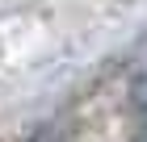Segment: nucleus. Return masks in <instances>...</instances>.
Here are the masks:
<instances>
[{"mask_svg":"<svg viewBox=\"0 0 147 142\" xmlns=\"http://www.w3.org/2000/svg\"><path fill=\"white\" fill-rule=\"evenodd\" d=\"M130 100H135V109H139V117L147 121V67L139 71L135 79H130Z\"/></svg>","mask_w":147,"mask_h":142,"instance_id":"obj_1","label":"nucleus"},{"mask_svg":"<svg viewBox=\"0 0 147 142\" xmlns=\"http://www.w3.org/2000/svg\"><path fill=\"white\" fill-rule=\"evenodd\" d=\"M135 142H147V130H143V134H139V138H135Z\"/></svg>","mask_w":147,"mask_h":142,"instance_id":"obj_2","label":"nucleus"}]
</instances>
